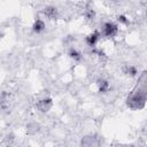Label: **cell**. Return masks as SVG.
<instances>
[{"label": "cell", "instance_id": "obj_1", "mask_svg": "<svg viewBox=\"0 0 147 147\" xmlns=\"http://www.w3.org/2000/svg\"><path fill=\"white\" fill-rule=\"evenodd\" d=\"M147 95L145 87H138L137 90L132 91L127 98H126V106L132 110H139L142 109L146 105Z\"/></svg>", "mask_w": 147, "mask_h": 147}, {"label": "cell", "instance_id": "obj_2", "mask_svg": "<svg viewBox=\"0 0 147 147\" xmlns=\"http://www.w3.org/2000/svg\"><path fill=\"white\" fill-rule=\"evenodd\" d=\"M82 147H101V138L95 134H88L82 138Z\"/></svg>", "mask_w": 147, "mask_h": 147}, {"label": "cell", "instance_id": "obj_3", "mask_svg": "<svg viewBox=\"0 0 147 147\" xmlns=\"http://www.w3.org/2000/svg\"><path fill=\"white\" fill-rule=\"evenodd\" d=\"M102 33L107 38H114L118 33V25L114 22L108 21L102 25Z\"/></svg>", "mask_w": 147, "mask_h": 147}, {"label": "cell", "instance_id": "obj_4", "mask_svg": "<svg viewBox=\"0 0 147 147\" xmlns=\"http://www.w3.org/2000/svg\"><path fill=\"white\" fill-rule=\"evenodd\" d=\"M53 106V100L51 98H42L37 102V108L41 113L48 111Z\"/></svg>", "mask_w": 147, "mask_h": 147}, {"label": "cell", "instance_id": "obj_5", "mask_svg": "<svg viewBox=\"0 0 147 147\" xmlns=\"http://www.w3.org/2000/svg\"><path fill=\"white\" fill-rule=\"evenodd\" d=\"M100 37H101V33L95 30V31H93L92 33H90V34L85 38V42H86L90 47H94V46L98 44V41L100 40Z\"/></svg>", "mask_w": 147, "mask_h": 147}, {"label": "cell", "instance_id": "obj_6", "mask_svg": "<svg viewBox=\"0 0 147 147\" xmlns=\"http://www.w3.org/2000/svg\"><path fill=\"white\" fill-rule=\"evenodd\" d=\"M42 14L49 20H55L57 17V8L54 6H46L42 9Z\"/></svg>", "mask_w": 147, "mask_h": 147}, {"label": "cell", "instance_id": "obj_7", "mask_svg": "<svg viewBox=\"0 0 147 147\" xmlns=\"http://www.w3.org/2000/svg\"><path fill=\"white\" fill-rule=\"evenodd\" d=\"M96 86H98V91L99 93H107L110 90V84L107 79L103 78H99L96 80Z\"/></svg>", "mask_w": 147, "mask_h": 147}, {"label": "cell", "instance_id": "obj_8", "mask_svg": "<svg viewBox=\"0 0 147 147\" xmlns=\"http://www.w3.org/2000/svg\"><path fill=\"white\" fill-rule=\"evenodd\" d=\"M45 28H46L45 21L41 20V18H36V21H34L33 24H32V30H33V32H36V33L42 32V31L45 30Z\"/></svg>", "mask_w": 147, "mask_h": 147}, {"label": "cell", "instance_id": "obj_9", "mask_svg": "<svg viewBox=\"0 0 147 147\" xmlns=\"http://www.w3.org/2000/svg\"><path fill=\"white\" fill-rule=\"evenodd\" d=\"M123 72L130 77H136L138 75V69L136 65H132V64H125L123 67Z\"/></svg>", "mask_w": 147, "mask_h": 147}, {"label": "cell", "instance_id": "obj_10", "mask_svg": "<svg viewBox=\"0 0 147 147\" xmlns=\"http://www.w3.org/2000/svg\"><path fill=\"white\" fill-rule=\"evenodd\" d=\"M68 55H69L70 59H72L74 61H77V62H79V61L83 59L82 53H80L79 51H77L76 48H70L69 52H68Z\"/></svg>", "mask_w": 147, "mask_h": 147}, {"label": "cell", "instance_id": "obj_11", "mask_svg": "<svg viewBox=\"0 0 147 147\" xmlns=\"http://www.w3.org/2000/svg\"><path fill=\"white\" fill-rule=\"evenodd\" d=\"M39 127H40L39 124H37V123H30V125L26 126V132L29 134H34V133H37L39 131Z\"/></svg>", "mask_w": 147, "mask_h": 147}, {"label": "cell", "instance_id": "obj_12", "mask_svg": "<svg viewBox=\"0 0 147 147\" xmlns=\"http://www.w3.org/2000/svg\"><path fill=\"white\" fill-rule=\"evenodd\" d=\"M94 16H95V11H94V9L88 8V9L85 10V17H86L87 20H93Z\"/></svg>", "mask_w": 147, "mask_h": 147}, {"label": "cell", "instance_id": "obj_13", "mask_svg": "<svg viewBox=\"0 0 147 147\" xmlns=\"http://www.w3.org/2000/svg\"><path fill=\"white\" fill-rule=\"evenodd\" d=\"M117 22L121 23V24H124V25H126V24L130 23L129 18H127L125 15H118V16H117Z\"/></svg>", "mask_w": 147, "mask_h": 147}]
</instances>
